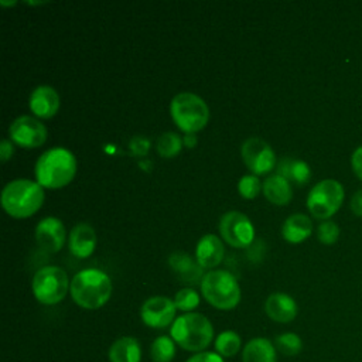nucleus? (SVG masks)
<instances>
[{
	"mask_svg": "<svg viewBox=\"0 0 362 362\" xmlns=\"http://www.w3.org/2000/svg\"><path fill=\"white\" fill-rule=\"evenodd\" d=\"M351 165L355 175L362 181V146H359L351 156Z\"/></svg>",
	"mask_w": 362,
	"mask_h": 362,
	"instance_id": "473e14b6",
	"label": "nucleus"
},
{
	"mask_svg": "<svg viewBox=\"0 0 362 362\" xmlns=\"http://www.w3.org/2000/svg\"><path fill=\"white\" fill-rule=\"evenodd\" d=\"M13 154V143L7 139H4L1 143H0V158H1V163H6Z\"/></svg>",
	"mask_w": 362,
	"mask_h": 362,
	"instance_id": "f704fd0d",
	"label": "nucleus"
},
{
	"mask_svg": "<svg viewBox=\"0 0 362 362\" xmlns=\"http://www.w3.org/2000/svg\"><path fill=\"white\" fill-rule=\"evenodd\" d=\"M31 288L34 297L45 304L52 305L64 300L71 288L68 274L62 267L58 266H44L33 277Z\"/></svg>",
	"mask_w": 362,
	"mask_h": 362,
	"instance_id": "0eeeda50",
	"label": "nucleus"
},
{
	"mask_svg": "<svg viewBox=\"0 0 362 362\" xmlns=\"http://www.w3.org/2000/svg\"><path fill=\"white\" fill-rule=\"evenodd\" d=\"M174 304L181 311L192 313V310H195L199 304V296L194 288L185 287V288H181L180 291H177V294L174 297Z\"/></svg>",
	"mask_w": 362,
	"mask_h": 362,
	"instance_id": "cd10ccee",
	"label": "nucleus"
},
{
	"mask_svg": "<svg viewBox=\"0 0 362 362\" xmlns=\"http://www.w3.org/2000/svg\"><path fill=\"white\" fill-rule=\"evenodd\" d=\"M3 6H13V4H16V1H0Z\"/></svg>",
	"mask_w": 362,
	"mask_h": 362,
	"instance_id": "e433bc0d",
	"label": "nucleus"
},
{
	"mask_svg": "<svg viewBox=\"0 0 362 362\" xmlns=\"http://www.w3.org/2000/svg\"><path fill=\"white\" fill-rule=\"evenodd\" d=\"M238 189L243 198L252 199L260 192V181L256 175H243L238 182Z\"/></svg>",
	"mask_w": 362,
	"mask_h": 362,
	"instance_id": "c756f323",
	"label": "nucleus"
},
{
	"mask_svg": "<svg viewBox=\"0 0 362 362\" xmlns=\"http://www.w3.org/2000/svg\"><path fill=\"white\" fill-rule=\"evenodd\" d=\"M170 113L178 129L185 133H195L204 129L209 120L208 105L192 92L175 95L170 103Z\"/></svg>",
	"mask_w": 362,
	"mask_h": 362,
	"instance_id": "39448f33",
	"label": "nucleus"
},
{
	"mask_svg": "<svg viewBox=\"0 0 362 362\" xmlns=\"http://www.w3.org/2000/svg\"><path fill=\"white\" fill-rule=\"evenodd\" d=\"M182 143H184L188 148H192V147H195V144H197V136H195L194 133H187V134L184 136V139H182Z\"/></svg>",
	"mask_w": 362,
	"mask_h": 362,
	"instance_id": "c9c22d12",
	"label": "nucleus"
},
{
	"mask_svg": "<svg viewBox=\"0 0 362 362\" xmlns=\"http://www.w3.org/2000/svg\"><path fill=\"white\" fill-rule=\"evenodd\" d=\"M344 187L332 178L318 181L307 197V208L317 219L328 221L344 202Z\"/></svg>",
	"mask_w": 362,
	"mask_h": 362,
	"instance_id": "6e6552de",
	"label": "nucleus"
},
{
	"mask_svg": "<svg viewBox=\"0 0 362 362\" xmlns=\"http://www.w3.org/2000/svg\"><path fill=\"white\" fill-rule=\"evenodd\" d=\"M150 356L154 362H171L175 356L174 339L167 335L157 337L150 346Z\"/></svg>",
	"mask_w": 362,
	"mask_h": 362,
	"instance_id": "b1692460",
	"label": "nucleus"
},
{
	"mask_svg": "<svg viewBox=\"0 0 362 362\" xmlns=\"http://www.w3.org/2000/svg\"><path fill=\"white\" fill-rule=\"evenodd\" d=\"M37 243L47 252H59L65 245L66 232L64 223L54 216L44 218L35 228Z\"/></svg>",
	"mask_w": 362,
	"mask_h": 362,
	"instance_id": "ddd939ff",
	"label": "nucleus"
},
{
	"mask_svg": "<svg viewBox=\"0 0 362 362\" xmlns=\"http://www.w3.org/2000/svg\"><path fill=\"white\" fill-rule=\"evenodd\" d=\"M185 362H223V358L216 352H198Z\"/></svg>",
	"mask_w": 362,
	"mask_h": 362,
	"instance_id": "2f4dec72",
	"label": "nucleus"
},
{
	"mask_svg": "<svg viewBox=\"0 0 362 362\" xmlns=\"http://www.w3.org/2000/svg\"><path fill=\"white\" fill-rule=\"evenodd\" d=\"M313 232V222L305 214L290 215L281 226L283 238L290 243L304 242Z\"/></svg>",
	"mask_w": 362,
	"mask_h": 362,
	"instance_id": "a211bd4d",
	"label": "nucleus"
},
{
	"mask_svg": "<svg viewBox=\"0 0 362 362\" xmlns=\"http://www.w3.org/2000/svg\"><path fill=\"white\" fill-rule=\"evenodd\" d=\"M243 362H276V346L266 338L250 339L242 352Z\"/></svg>",
	"mask_w": 362,
	"mask_h": 362,
	"instance_id": "412c9836",
	"label": "nucleus"
},
{
	"mask_svg": "<svg viewBox=\"0 0 362 362\" xmlns=\"http://www.w3.org/2000/svg\"><path fill=\"white\" fill-rule=\"evenodd\" d=\"M215 349L222 358H230L240 349V337L235 331H222L215 339Z\"/></svg>",
	"mask_w": 362,
	"mask_h": 362,
	"instance_id": "393cba45",
	"label": "nucleus"
},
{
	"mask_svg": "<svg viewBox=\"0 0 362 362\" xmlns=\"http://www.w3.org/2000/svg\"><path fill=\"white\" fill-rule=\"evenodd\" d=\"M8 136L11 141L16 144L34 148L40 147L47 140V129L45 126L33 116H20L17 117L8 127Z\"/></svg>",
	"mask_w": 362,
	"mask_h": 362,
	"instance_id": "9b49d317",
	"label": "nucleus"
},
{
	"mask_svg": "<svg viewBox=\"0 0 362 362\" xmlns=\"http://www.w3.org/2000/svg\"><path fill=\"white\" fill-rule=\"evenodd\" d=\"M205 300L219 310H232L240 301V287L233 274L226 270L208 272L201 280Z\"/></svg>",
	"mask_w": 362,
	"mask_h": 362,
	"instance_id": "423d86ee",
	"label": "nucleus"
},
{
	"mask_svg": "<svg viewBox=\"0 0 362 362\" xmlns=\"http://www.w3.org/2000/svg\"><path fill=\"white\" fill-rule=\"evenodd\" d=\"M35 178L41 187L61 188L72 181L76 173L74 154L64 147L44 151L35 163Z\"/></svg>",
	"mask_w": 362,
	"mask_h": 362,
	"instance_id": "f257e3e1",
	"label": "nucleus"
},
{
	"mask_svg": "<svg viewBox=\"0 0 362 362\" xmlns=\"http://www.w3.org/2000/svg\"><path fill=\"white\" fill-rule=\"evenodd\" d=\"M266 314L276 322H290L297 315V303L286 293H273L264 304Z\"/></svg>",
	"mask_w": 362,
	"mask_h": 362,
	"instance_id": "2eb2a0df",
	"label": "nucleus"
},
{
	"mask_svg": "<svg viewBox=\"0 0 362 362\" xmlns=\"http://www.w3.org/2000/svg\"><path fill=\"white\" fill-rule=\"evenodd\" d=\"M182 140L181 137L174 133V132H165L163 133L157 141H156V150L157 153L164 157V158H171V157H175L180 151H181V147H182Z\"/></svg>",
	"mask_w": 362,
	"mask_h": 362,
	"instance_id": "a878e982",
	"label": "nucleus"
},
{
	"mask_svg": "<svg viewBox=\"0 0 362 362\" xmlns=\"http://www.w3.org/2000/svg\"><path fill=\"white\" fill-rule=\"evenodd\" d=\"M96 246V233L89 223H78L69 233V250L75 257L90 256Z\"/></svg>",
	"mask_w": 362,
	"mask_h": 362,
	"instance_id": "dca6fc26",
	"label": "nucleus"
},
{
	"mask_svg": "<svg viewBox=\"0 0 362 362\" xmlns=\"http://www.w3.org/2000/svg\"><path fill=\"white\" fill-rule=\"evenodd\" d=\"M69 291L78 305L86 310H96L110 298L112 281L99 269H83L74 276Z\"/></svg>",
	"mask_w": 362,
	"mask_h": 362,
	"instance_id": "f03ea898",
	"label": "nucleus"
},
{
	"mask_svg": "<svg viewBox=\"0 0 362 362\" xmlns=\"http://www.w3.org/2000/svg\"><path fill=\"white\" fill-rule=\"evenodd\" d=\"M168 263L171 269L175 272V274L187 281V283H194L201 277V266L194 263L192 259L185 255V253H174L170 256Z\"/></svg>",
	"mask_w": 362,
	"mask_h": 362,
	"instance_id": "5701e85b",
	"label": "nucleus"
},
{
	"mask_svg": "<svg viewBox=\"0 0 362 362\" xmlns=\"http://www.w3.org/2000/svg\"><path fill=\"white\" fill-rule=\"evenodd\" d=\"M351 211L356 216L362 218V188L352 195V198H351Z\"/></svg>",
	"mask_w": 362,
	"mask_h": 362,
	"instance_id": "72a5a7b5",
	"label": "nucleus"
},
{
	"mask_svg": "<svg viewBox=\"0 0 362 362\" xmlns=\"http://www.w3.org/2000/svg\"><path fill=\"white\" fill-rule=\"evenodd\" d=\"M263 194L272 204H276V205H286L293 198V189H291L290 181L280 174L270 175L263 182Z\"/></svg>",
	"mask_w": 362,
	"mask_h": 362,
	"instance_id": "6ab92c4d",
	"label": "nucleus"
},
{
	"mask_svg": "<svg viewBox=\"0 0 362 362\" xmlns=\"http://www.w3.org/2000/svg\"><path fill=\"white\" fill-rule=\"evenodd\" d=\"M141 348L136 338L122 337L116 339L109 348L110 362H140Z\"/></svg>",
	"mask_w": 362,
	"mask_h": 362,
	"instance_id": "aec40b11",
	"label": "nucleus"
},
{
	"mask_svg": "<svg viewBox=\"0 0 362 362\" xmlns=\"http://www.w3.org/2000/svg\"><path fill=\"white\" fill-rule=\"evenodd\" d=\"M42 202V187L28 178L13 180L1 191V205L13 218L21 219L34 215Z\"/></svg>",
	"mask_w": 362,
	"mask_h": 362,
	"instance_id": "7ed1b4c3",
	"label": "nucleus"
},
{
	"mask_svg": "<svg viewBox=\"0 0 362 362\" xmlns=\"http://www.w3.org/2000/svg\"><path fill=\"white\" fill-rule=\"evenodd\" d=\"M197 262L201 267L212 269L218 266L223 259V243L222 240L212 233L204 235L197 245Z\"/></svg>",
	"mask_w": 362,
	"mask_h": 362,
	"instance_id": "f3484780",
	"label": "nucleus"
},
{
	"mask_svg": "<svg viewBox=\"0 0 362 362\" xmlns=\"http://www.w3.org/2000/svg\"><path fill=\"white\" fill-rule=\"evenodd\" d=\"M242 158L255 175L269 173L276 164V154L273 148L260 137H249L243 141Z\"/></svg>",
	"mask_w": 362,
	"mask_h": 362,
	"instance_id": "9d476101",
	"label": "nucleus"
},
{
	"mask_svg": "<svg viewBox=\"0 0 362 362\" xmlns=\"http://www.w3.org/2000/svg\"><path fill=\"white\" fill-rule=\"evenodd\" d=\"M219 232L223 240L233 247H246L255 238L250 219L239 211H229L221 216Z\"/></svg>",
	"mask_w": 362,
	"mask_h": 362,
	"instance_id": "1a4fd4ad",
	"label": "nucleus"
},
{
	"mask_svg": "<svg viewBox=\"0 0 362 362\" xmlns=\"http://www.w3.org/2000/svg\"><path fill=\"white\" fill-rule=\"evenodd\" d=\"M171 338L185 351H204L214 338L211 321L199 313H185L171 325Z\"/></svg>",
	"mask_w": 362,
	"mask_h": 362,
	"instance_id": "20e7f679",
	"label": "nucleus"
},
{
	"mask_svg": "<svg viewBox=\"0 0 362 362\" xmlns=\"http://www.w3.org/2000/svg\"><path fill=\"white\" fill-rule=\"evenodd\" d=\"M175 310L174 300L164 296H154L143 303L140 315L146 325L151 328H165L170 324L173 325Z\"/></svg>",
	"mask_w": 362,
	"mask_h": 362,
	"instance_id": "f8f14e48",
	"label": "nucleus"
},
{
	"mask_svg": "<svg viewBox=\"0 0 362 362\" xmlns=\"http://www.w3.org/2000/svg\"><path fill=\"white\" fill-rule=\"evenodd\" d=\"M317 238L324 245H332L339 238V228L334 221H324L317 229Z\"/></svg>",
	"mask_w": 362,
	"mask_h": 362,
	"instance_id": "c85d7f7f",
	"label": "nucleus"
},
{
	"mask_svg": "<svg viewBox=\"0 0 362 362\" xmlns=\"http://www.w3.org/2000/svg\"><path fill=\"white\" fill-rule=\"evenodd\" d=\"M274 346L283 355L294 356V355H297L301 351L303 342H301V338L297 334H294V332H283V334L276 337Z\"/></svg>",
	"mask_w": 362,
	"mask_h": 362,
	"instance_id": "bb28decb",
	"label": "nucleus"
},
{
	"mask_svg": "<svg viewBox=\"0 0 362 362\" xmlns=\"http://www.w3.org/2000/svg\"><path fill=\"white\" fill-rule=\"evenodd\" d=\"M277 174L283 175L288 181H293V182L301 185L310 180L311 170L305 161L287 157L279 163Z\"/></svg>",
	"mask_w": 362,
	"mask_h": 362,
	"instance_id": "4be33fe9",
	"label": "nucleus"
},
{
	"mask_svg": "<svg viewBox=\"0 0 362 362\" xmlns=\"http://www.w3.org/2000/svg\"><path fill=\"white\" fill-rule=\"evenodd\" d=\"M130 150L136 156H146L150 148V141L143 136H134L129 144Z\"/></svg>",
	"mask_w": 362,
	"mask_h": 362,
	"instance_id": "7c9ffc66",
	"label": "nucleus"
},
{
	"mask_svg": "<svg viewBox=\"0 0 362 362\" xmlns=\"http://www.w3.org/2000/svg\"><path fill=\"white\" fill-rule=\"evenodd\" d=\"M28 102H30V109L35 116L42 119H49L58 112L59 95L52 86L41 85L31 92Z\"/></svg>",
	"mask_w": 362,
	"mask_h": 362,
	"instance_id": "4468645a",
	"label": "nucleus"
}]
</instances>
